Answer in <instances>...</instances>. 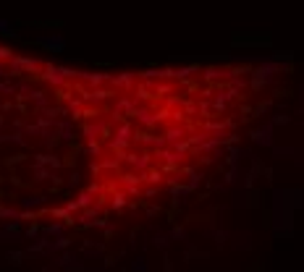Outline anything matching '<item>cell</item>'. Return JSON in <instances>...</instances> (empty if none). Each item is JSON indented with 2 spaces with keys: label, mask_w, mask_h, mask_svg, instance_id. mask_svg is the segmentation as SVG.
<instances>
[{
  "label": "cell",
  "mask_w": 304,
  "mask_h": 272,
  "mask_svg": "<svg viewBox=\"0 0 304 272\" xmlns=\"http://www.w3.org/2000/svg\"><path fill=\"white\" fill-rule=\"evenodd\" d=\"M37 45H42L47 47V50H53V53H61L63 47H66V39L61 34H53V37H37Z\"/></svg>",
  "instance_id": "1"
},
{
  "label": "cell",
  "mask_w": 304,
  "mask_h": 272,
  "mask_svg": "<svg viewBox=\"0 0 304 272\" xmlns=\"http://www.w3.org/2000/svg\"><path fill=\"white\" fill-rule=\"evenodd\" d=\"M0 31H3V34H16V31L11 29V24H8L5 19H0Z\"/></svg>",
  "instance_id": "2"
}]
</instances>
